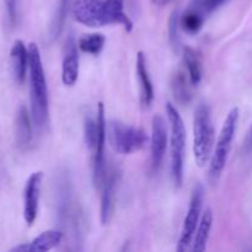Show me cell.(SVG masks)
<instances>
[{"mask_svg": "<svg viewBox=\"0 0 252 252\" xmlns=\"http://www.w3.org/2000/svg\"><path fill=\"white\" fill-rule=\"evenodd\" d=\"M29 71L32 121L37 129H42L48 121V89L41 53L36 43L29 46Z\"/></svg>", "mask_w": 252, "mask_h": 252, "instance_id": "1", "label": "cell"}, {"mask_svg": "<svg viewBox=\"0 0 252 252\" xmlns=\"http://www.w3.org/2000/svg\"><path fill=\"white\" fill-rule=\"evenodd\" d=\"M166 115L170 123V158H171V179L174 186L180 189L184 181L185 150H186V127L177 108L166 103Z\"/></svg>", "mask_w": 252, "mask_h": 252, "instance_id": "2", "label": "cell"}, {"mask_svg": "<svg viewBox=\"0 0 252 252\" xmlns=\"http://www.w3.org/2000/svg\"><path fill=\"white\" fill-rule=\"evenodd\" d=\"M239 121V108L234 107L226 116L223 123L218 140H217L216 149L213 150L209 164L208 180L212 186H216L220 180L221 174L228 162L229 154H230L231 145H233L234 137L236 132V125Z\"/></svg>", "mask_w": 252, "mask_h": 252, "instance_id": "3", "label": "cell"}, {"mask_svg": "<svg viewBox=\"0 0 252 252\" xmlns=\"http://www.w3.org/2000/svg\"><path fill=\"white\" fill-rule=\"evenodd\" d=\"M214 145V128L211 111L204 103L197 107L193 120V155L196 164L203 167L211 160Z\"/></svg>", "mask_w": 252, "mask_h": 252, "instance_id": "4", "label": "cell"}, {"mask_svg": "<svg viewBox=\"0 0 252 252\" xmlns=\"http://www.w3.org/2000/svg\"><path fill=\"white\" fill-rule=\"evenodd\" d=\"M108 139L118 154L128 155L144 149L149 138L143 129L125 125L120 121H111L108 125Z\"/></svg>", "mask_w": 252, "mask_h": 252, "instance_id": "5", "label": "cell"}, {"mask_svg": "<svg viewBox=\"0 0 252 252\" xmlns=\"http://www.w3.org/2000/svg\"><path fill=\"white\" fill-rule=\"evenodd\" d=\"M204 199V189L201 184H197L192 191L191 201H189V211H187L186 218L182 224L181 234H180L179 244L176 250L179 252H185L191 250L192 241H193L194 234H196L197 226L202 217V208H203Z\"/></svg>", "mask_w": 252, "mask_h": 252, "instance_id": "6", "label": "cell"}, {"mask_svg": "<svg viewBox=\"0 0 252 252\" xmlns=\"http://www.w3.org/2000/svg\"><path fill=\"white\" fill-rule=\"evenodd\" d=\"M71 11L74 19L84 26L97 29L110 25L105 0H74Z\"/></svg>", "mask_w": 252, "mask_h": 252, "instance_id": "7", "label": "cell"}, {"mask_svg": "<svg viewBox=\"0 0 252 252\" xmlns=\"http://www.w3.org/2000/svg\"><path fill=\"white\" fill-rule=\"evenodd\" d=\"M97 139L96 145L94 148V165H93V181L96 189H100L101 182L106 172V159H105V147H106V120H105V107L103 103L100 102L97 105Z\"/></svg>", "mask_w": 252, "mask_h": 252, "instance_id": "8", "label": "cell"}, {"mask_svg": "<svg viewBox=\"0 0 252 252\" xmlns=\"http://www.w3.org/2000/svg\"><path fill=\"white\" fill-rule=\"evenodd\" d=\"M120 174L115 167H106L105 176L101 182V223L103 225L110 223L116 206V194Z\"/></svg>", "mask_w": 252, "mask_h": 252, "instance_id": "9", "label": "cell"}, {"mask_svg": "<svg viewBox=\"0 0 252 252\" xmlns=\"http://www.w3.org/2000/svg\"><path fill=\"white\" fill-rule=\"evenodd\" d=\"M167 148V127L166 122L160 115L153 117L152 137H150V158H152V171L158 172Z\"/></svg>", "mask_w": 252, "mask_h": 252, "instance_id": "10", "label": "cell"}, {"mask_svg": "<svg viewBox=\"0 0 252 252\" xmlns=\"http://www.w3.org/2000/svg\"><path fill=\"white\" fill-rule=\"evenodd\" d=\"M43 174L41 171L33 172L29 177L25 186L24 192V218L29 226L34 223L38 213V202L39 192H41V185Z\"/></svg>", "mask_w": 252, "mask_h": 252, "instance_id": "11", "label": "cell"}, {"mask_svg": "<svg viewBox=\"0 0 252 252\" xmlns=\"http://www.w3.org/2000/svg\"><path fill=\"white\" fill-rule=\"evenodd\" d=\"M78 43L73 36H69L64 47L62 80L66 86H73L79 78V53Z\"/></svg>", "mask_w": 252, "mask_h": 252, "instance_id": "12", "label": "cell"}, {"mask_svg": "<svg viewBox=\"0 0 252 252\" xmlns=\"http://www.w3.org/2000/svg\"><path fill=\"white\" fill-rule=\"evenodd\" d=\"M63 240V233L59 230H47L39 234L37 238L30 244H21L19 246H15L10 251H17V252H46L52 250V249L57 248L59 244Z\"/></svg>", "mask_w": 252, "mask_h": 252, "instance_id": "13", "label": "cell"}, {"mask_svg": "<svg viewBox=\"0 0 252 252\" xmlns=\"http://www.w3.org/2000/svg\"><path fill=\"white\" fill-rule=\"evenodd\" d=\"M10 62H11V70L17 84H24L26 79L27 69H29V48H26L21 39H16L12 43L10 51Z\"/></svg>", "mask_w": 252, "mask_h": 252, "instance_id": "14", "label": "cell"}, {"mask_svg": "<svg viewBox=\"0 0 252 252\" xmlns=\"http://www.w3.org/2000/svg\"><path fill=\"white\" fill-rule=\"evenodd\" d=\"M31 118L32 116H30L26 106H20L16 118H15V137H16V144L20 149H26L32 142Z\"/></svg>", "mask_w": 252, "mask_h": 252, "instance_id": "15", "label": "cell"}, {"mask_svg": "<svg viewBox=\"0 0 252 252\" xmlns=\"http://www.w3.org/2000/svg\"><path fill=\"white\" fill-rule=\"evenodd\" d=\"M135 65H137V74L140 85V100H142L143 106L149 107L153 103V100H154V88H153V83L150 80L149 71H148L147 66V59H145L143 52H138Z\"/></svg>", "mask_w": 252, "mask_h": 252, "instance_id": "16", "label": "cell"}, {"mask_svg": "<svg viewBox=\"0 0 252 252\" xmlns=\"http://www.w3.org/2000/svg\"><path fill=\"white\" fill-rule=\"evenodd\" d=\"M212 226H213V212L211 208H207L202 213L201 220L197 226L196 234H194L193 241H192L191 251L202 252L206 250L209 236H211Z\"/></svg>", "mask_w": 252, "mask_h": 252, "instance_id": "17", "label": "cell"}, {"mask_svg": "<svg viewBox=\"0 0 252 252\" xmlns=\"http://www.w3.org/2000/svg\"><path fill=\"white\" fill-rule=\"evenodd\" d=\"M105 6L110 25H122L127 32L132 31L133 22L125 12V0H105Z\"/></svg>", "mask_w": 252, "mask_h": 252, "instance_id": "18", "label": "cell"}, {"mask_svg": "<svg viewBox=\"0 0 252 252\" xmlns=\"http://www.w3.org/2000/svg\"><path fill=\"white\" fill-rule=\"evenodd\" d=\"M184 61L186 64L187 76L192 85H198L202 80V63L198 53L191 47L184 48Z\"/></svg>", "mask_w": 252, "mask_h": 252, "instance_id": "19", "label": "cell"}, {"mask_svg": "<svg viewBox=\"0 0 252 252\" xmlns=\"http://www.w3.org/2000/svg\"><path fill=\"white\" fill-rule=\"evenodd\" d=\"M69 5H70V0H59L58 1L53 19H52L51 27H49V39L52 42L56 41L63 32L66 16H68Z\"/></svg>", "mask_w": 252, "mask_h": 252, "instance_id": "20", "label": "cell"}, {"mask_svg": "<svg viewBox=\"0 0 252 252\" xmlns=\"http://www.w3.org/2000/svg\"><path fill=\"white\" fill-rule=\"evenodd\" d=\"M189 79L187 80L186 74L185 73H177L176 75L172 78L171 81V89L172 93H174L175 98L179 103L181 105H185V103H189L191 101V89H189Z\"/></svg>", "mask_w": 252, "mask_h": 252, "instance_id": "21", "label": "cell"}, {"mask_svg": "<svg viewBox=\"0 0 252 252\" xmlns=\"http://www.w3.org/2000/svg\"><path fill=\"white\" fill-rule=\"evenodd\" d=\"M204 21H206V17L189 7V10L180 17V26L187 33L196 34L202 30Z\"/></svg>", "mask_w": 252, "mask_h": 252, "instance_id": "22", "label": "cell"}, {"mask_svg": "<svg viewBox=\"0 0 252 252\" xmlns=\"http://www.w3.org/2000/svg\"><path fill=\"white\" fill-rule=\"evenodd\" d=\"M106 43V38L103 34L101 33H91L85 34L81 37L78 42L79 49L89 54H94L97 56L101 51L103 49Z\"/></svg>", "mask_w": 252, "mask_h": 252, "instance_id": "23", "label": "cell"}, {"mask_svg": "<svg viewBox=\"0 0 252 252\" xmlns=\"http://www.w3.org/2000/svg\"><path fill=\"white\" fill-rule=\"evenodd\" d=\"M229 0H192L189 7L193 9L194 11L199 12L202 16L207 19L208 15L213 14L214 11H217L219 7L223 6Z\"/></svg>", "mask_w": 252, "mask_h": 252, "instance_id": "24", "label": "cell"}, {"mask_svg": "<svg viewBox=\"0 0 252 252\" xmlns=\"http://www.w3.org/2000/svg\"><path fill=\"white\" fill-rule=\"evenodd\" d=\"M97 118L93 116H86L84 121V137H85L86 147L90 150H94L97 139Z\"/></svg>", "mask_w": 252, "mask_h": 252, "instance_id": "25", "label": "cell"}, {"mask_svg": "<svg viewBox=\"0 0 252 252\" xmlns=\"http://www.w3.org/2000/svg\"><path fill=\"white\" fill-rule=\"evenodd\" d=\"M180 17L181 15H180L179 10H175L169 20V41L175 52H179L180 46H181V39H180L179 34V30L181 27L180 26Z\"/></svg>", "mask_w": 252, "mask_h": 252, "instance_id": "26", "label": "cell"}, {"mask_svg": "<svg viewBox=\"0 0 252 252\" xmlns=\"http://www.w3.org/2000/svg\"><path fill=\"white\" fill-rule=\"evenodd\" d=\"M4 1L10 22L15 25L17 20V12H19V0H4Z\"/></svg>", "mask_w": 252, "mask_h": 252, "instance_id": "27", "label": "cell"}, {"mask_svg": "<svg viewBox=\"0 0 252 252\" xmlns=\"http://www.w3.org/2000/svg\"><path fill=\"white\" fill-rule=\"evenodd\" d=\"M170 1H171V0H153V2H154L155 5H158V6H164V5L169 4Z\"/></svg>", "mask_w": 252, "mask_h": 252, "instance_id": "28", "label": "cell"}, {"mask_svg": "<svg viewBox=\"0 0 252 252\" xmlns=\"http://www.w3.org/2000/svg\"><path fill=\"white\" fill-rule=\"evenodd\" d=\"M249 139H250V144L252 145V127H251V130H250V137H249Z\"/></svg>", "mask_w": 252, "mask_h": 252, "instance_id": "29", "label": "cell"}]
</instances>
